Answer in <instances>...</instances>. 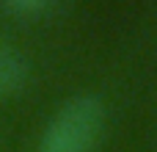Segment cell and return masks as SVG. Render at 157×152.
I'll list each match as a JSON object with an SVG mask.
<instances>
[{
    "instance_id": "2",
    "label": "cell",
    "mask_w": 157,
    "mask_h": 152,
    "mask_svg": "<svg viewBox=\"0 0 157 152\" xmlns=\"http://www.w3.org/2000/svg\"><path fill=\"white\" fill-rule=\"evenodd\" d=\"M30 80V64L25 53L0 36V102L17 97Z\"/></svg>"
},
{
    "instance_id": "1",
    "label": "cell",
    "mask_w": 157,
    "mask_h": 152,
    "mask_svg": "<svg viewBox=\"0 0 157 152\" xmlns=\"http://www.w3.org/2000/svg\"><path fill=\"white\" fill-rule=\"evenodd\" d=\"M105 125L108 108L99 94H72L55 108L33 152H97L105 136Z\"/></svg>"
},
{
    "instance_id": "3",
    "label": "cell",
    "mask_w": 157,
    "mask_h": 152,
    "mask_svg": "<svg viewBox=\"0 0 157 152\" xmlns=\"http://www.w3.org/2000/svg\"><path fill=\"white\" fill-rule=\"evenodd\" d=\"M52 0H0V8L14 17H39L50 8Z\"/></svg>"
}]
</instances>
